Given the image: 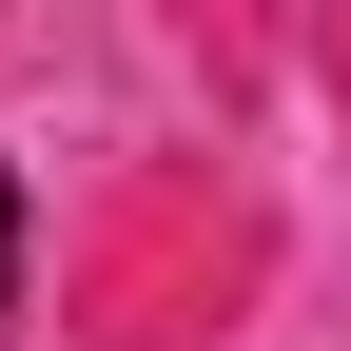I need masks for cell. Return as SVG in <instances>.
Instances as JSON below:
<instances>
[{"mask_svg": "<svg viewBox=\"0 0 351 351\" xmlns=\"http://www.w3.org/2000/svg\"><path fill=\"white\" fill-rule=\"evenodd\" d=\"M0 332H20V156H0Z\"/></svg>", "mask_w": 351, "mask_h": 351, "instance_id": "6da1fadb", "label": "cell"}]
</instances>
